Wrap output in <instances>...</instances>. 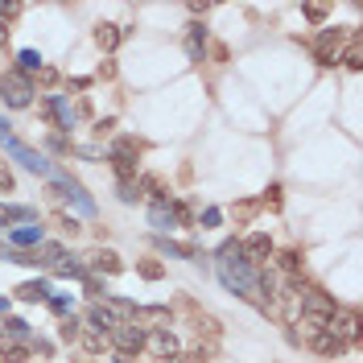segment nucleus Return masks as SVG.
I'll list each match as a JSON object with an SVG mask.
<instances>
[{"label":"nucleus","mask_w":363,"mask_h":363,"mask_svg":"<svg viewBox=\"0 0 363 363\" xmlns=\"http://www.w3.org/2000/svg\"><path fill=\"white\" fill-rule=\"evenodd\" d=\"M215 272H219V281H223L231 294H240L244 301H252L256 310H264V314H269L264 297L256 294V269L244 260L240 240H227V244H219V252H215Z\"/></svg>","instance_id":"nucleus-1"},{"label":"nucleus","mask_w":363,"mask_h":363,"mask_svg":"<svg viewBox=\"0 0 363 363\" xmlns=\"http://www.w3.org/2000/svg\"><path fill=\"white\" fill-rule=\"evenodd\" d=\"M0 140H4V153H9L13 161H21L29 174H42V178H58V169H54V165H50V161H45L42 153H38V149H29L25 140H17L13 133H4Z\"/></svg>","instance_id":"nucleus-2"},{"label":"nucleus","mask_w":363,"mask_h":363,"mask_svg":"<svg viewBox=\"0 0 363 363\" xmlns=\"http://www.w3.org/2000/svg\"><path fill=\"white\" fill-rule=\"evenodd\" d=\"M347 42H351V33L347 29H322L318 33V42H314V58H318V67H335V62H342V50H347Z\"/></svg>","instance_id":"nucleus-3"},{"label":"nucleus","mask_w":363,"mask_h":363,"mask_svg":"<svg viewBox=\"0 0 363 363\" xmlns=\"http://www.w3.org/2000/svg\"><path fill=\"white\" fill-rule=\"evenodd\" d=\"M0 99L9 108H29L33 104V79H25L21 70H4L0 74Z\"/></svg>","instance_id":"nucleus-4"},{"label":"nucleus","mask_w":363,"mask_h":363,"mask_svg":"<svg viewBox=\"0 0 363 363\" xmlns=\"http://www.w3.org/2000/svg\"><path fill=\"white\" fill-rule=\"evenodd\" d=\"M145 339H149V335H145L140 326H133V322H128V326H120V330H116V335H112V347H116V363H133L136 355L145 351Z\"/></svg>","instance_id":"nucleus-5"},{"label":"nucleus","mask_w":363,"mask_h":363,"mask_svg":"<svg viewBox=\"0 0 363 363\" xmlns=\"http://www.w3.org/2000/svg\"><path fill=\"white\" fill-rule=\"evenodd\" d=\"M136 157H140V140H136V136L116 140L112 165H116V174H120V182H133V178H136Z\"/></svg>","instance_id":"nucleus-6"},{"label":"nucleus","mask_w":363,"mask_h":363,"mask_svg":"<svg viewBox=\"0 0 363 363\" xmlns=\"http://www.w3.org/2000/svg\"><path fill=\"white\" fill-rule=\"evenodd\" d=\"M50 182H54V199H70V203L79 206V215H87V219L95 215V203H91V194L79 186V182L62 178V174H58V178H50Z\"/></svg>","instance_id":"nucleus-7"},{"label":"nucleus","mask_w":363,"mask_h":363,"mask_svg":"<svg viewBox=\"0 0 363 363\" xmlns=\"http://www.w3.org/2000/svg\"><path fill=\"white\" fill-rule=\"evenodd\" d=\"M38 244H42V223L13 227V231L4 235V248H13V252H33Z\"/></svg>","instance_id":"nucleus-8"},{"label":"nucleus","mask_w":363,"mask_h":363,"mask_svg":"<svg viewBox=\"0 0 363 363\" xmlns=\"http://www.w3.org/2000/svg\"><path fill=\"white\" fill-rule=\"evenodd\" d=\"M240 252H244V260H248L252 269H260V264H269V256H272V240L264 231H256V235H248L240 244Z\"/></svg>","instance_id":"nucleus-9"},{"label":"nucleus","mask_w":363,"mask_h":363,"mask_svg":"<svg viewBox=\"0 0 363 363\" xmlns=\"http://www.w3.org/2000/svg\"><path fill=\"white\" fill-rule=\"evenodd\" d=\"M133 326H140L145 335H149V330H169V310H165V306H136Z\"/></svg>","instance_id":"nucleus-10"},{"label":"nucleus","mask_w":363,"mask_h":363,"mask_svg":"<svg viewBox=\"0 0 363 363\" xmlns=\"http://www.w3.org/2000/svg\"><path fill=\"white\" fill-rule=\"evenodd\" d=\"M99 310H104V314L116 322V330H120V326H128V322L136 318V306H133V301H124V297H112V294L99 297Z\"/></svg>","instance_id":"nucleus-11"},{"label":"nucleus","mask_w":363,"mask_h":363,"mask_svg":"<svg viewBox=\"0 0 363 363\" xmlns=\"http://www.w3.org/2000/svg\"><path fill=\"white\" fill-rule=\"evenodd\" d=\"M42 112L58 124V128H70L74 124V116H79V108H70L62 95H45V104H42Z\"/></svg>","instance_id":"nucleus-12"},{"label":"nucleus","mask_w":363,"mask_h":363,"mask_svg":"<svg viewBox=\"0 0 363 363\" xmlns=\"http://www.w3.org/2000/svg\"><path fill=\"white\" fill-rule=\"evenodd\" d=\"M145 351H153L157 359H169V355H178V339H174V330H149V339H145Z\"/></svg>","instance_id":"nucleus-13"},{"label":"nucleus","mask_w":363,"mask_h":363,"mask_svg":"<svg viewBox=\"0 0 363 363\" xmlns=\"http://www.w3.org/2000/svg\"><path fill=\"white\" fill-rule=\"evenodd\" d=\"M306 342L314 347L318 355H326V359H335V355H342V351H347V342H342L335 330H318V335H310Z\"/></svg>","instance_id":"nucleus-14"},{"label":"nucleus","mask_w":363,"mask_h":363,"mask_svg":"<svg viewBox=\"0 0 363 363\" xmlns=\"http://www.w3.org/2000/svg\"><path fill=\"white\" fill-rule=\"evenodd\" d=\"M67 260V248L62 244H50V240H42L38 248H33V264H42V269H58Z\"/></svg>","instance_id":"nucleus-15"},{"label":"nucleus","mask_w":363,"mask_h":363,"mask_svg":"<svg viewBox=\"0 0 363 363\" xmlns=\"http://www.w3.org/2000/svg\"><path fill=\"white\" fill-rule=\"evenodd\" d=\"M87 272H104V277H112V272H120V256L108 252V248L91 252V256H87Z\"/></svg>","instance_id":"nucleus-16"},{"label":"nucleus","mask_w":363,"mask_h":363,"mask_svg":"<svg viewBox=\"0 0 363 363\" xmlns=\"http://www.w3.org/2000/svg\"><path fill=\"white\" fill-rule=\"evenodd\" d=\"M91 38H95V45H99V50L108 54V50H116V45H120V38H124V29H120V25L99 21V25H95V33H91Z\"/></svg>","instance_id":"nucleus-17"},{"label":"nucleus","mask_w":363,"mask_h":363,"mask_svg":"<svg viewBox=\"0 0 363 363\" xmlns=\"http://www.w3.org/2000/svg\"><path fill=\"white\" fill-rule=\"evenodd\" d=\"M13 223H38V211L33 206H0V227H13Z\"/></svg>","instance_id":"nucleus-18"},{"label":"nucleus","mask_w":363,"mask_h":363,"mask_svg":"<svg viewBox=\"0 0 363 363\" xmlns=\"http://www.w3.org/2000/svg\"><path fill=\"white\" fill-rule=\"evenodd\" d=\"M149 223L157 227V231L178 227V219H174V206H169V203H153V206H149Z\"/></svg>","instance_id":"nucleus-19"},{"label":"nucleus","mask_w":363,"mask_h":363,"mask_svg":"<svg viewBox=\"0 0 363 363\" xmlns=\"http://www.w3.org/2000/svg\"><path fill=\"white\" fill-rule=\"evenodd\" d=\"M21 301H50V281H25L21 289H17Z\"/></svg>","instance_id":"nucleus-20"},{"label":"nucleus","mask_w":363,"mask_h":363,"mask_svg":"<svg viewBox=\"0 0 363 363\" xmlns=\"http://www.w3.org/2000/svg\"><path fill=\"white\" fill-rule=\"evenodd\" d=\"M25 359H29V347H25V342L0 339V363H25Z\"/></svg>","instance_id":"nucleus-21"},{"label":"nucleus","mask_w":363,"mask_h":363,"mask_svg":"<svg viewBox=\"0 0 363 363\" xmlns=\"http://www.w3.org/2000/svg\"><path fill=\"white\" fill-rule=\"evenodd\" d=\"M157 248H161V252H169V256H182V260H199V256H203V252L194 248V244H174V240H165V235L157 240Z\"/></svg>","instance_id":"nucleus-22"},{"label":"nucleus","mask_w":363,"mask_h":363,"mask_svg":"<svg viewBox=\"0 0 363 363\" xmlns=\"http://www.w3.org/2000/svg\"><path fill=\"white\" fill-rule=\"evenodd\" d=\"M4 335H9V342H25L29 339V322L25 318H4Z\"/></svg>","instance_id":"nucleus-23"},{"label":"nucleus","mask_w":363,"mask_h":363,"mask_svg":"<svg viewBox=\"0 0 363 363\" xmlns=\"http://www.w3.org/2000/svg\"><path fill=\"white\" fill-rule=\"evenodd\" d=\"M342 62L351 70H363V45H359V38L351 33V42H347V50H342Z\"/></svg>","instance_id":"nucleus-24"},{"label":"nucleus","mask_w":363,"mask_h":363,"mask_svg":"<svg viewBox=\"0 0 363 363\" xmlns=\"http://www.w3.org/2000/svg\"><path fill=\"white\" fill-rule=\"evenodd\" d=\"M17 62H21L17 70L29 79V74H38V67H42V54H38V50H21V54H17Z\"/></svg>","instance_id":"nucleus-25"},{"label":"nucleus","mask_w":363,"mask_h":363,"mask_svg":"<svg viewBox=\"0 0 363 363\" xmlns=\"http://www.w3.org/2000/svg\"><path fill=\"white\" fill-rule=\"evenodd\" d=\"M136 186H140V190H145V194H149L153 203H169V194H165V186H161V178H140Z\"/></svg>","instance_id":"nucleus-26"},{"label":"nucleus","mask_w":363,"mask_h":363,"mask_svg":"<svg viewBox=\"0 0 363 363\" xmlns=\"http://www.w3.org/2000/svg\"><path fill=\"white\" fill-rule=\"evenodd\" d=\"M186 50H190V58H194V62L203 58V50H206V33H203V25H190V45H186Z\"/></svg>","instance_id":"nucleus-27"},{"label":"nucleus","mask_w":363,"mask_h":363,"mask_svg":"<svg viewBox=\"0 0 363 363\" xmlns=\"http://www.w3.org/2000/svg\"><path fill=\"white\" fill-rule=\"evenodd\" d=\"M260 215V203L256 199H244V203H235V223H252Z\"/></svg>","instance_id":"nucleus-28"},{"label":"nucleus","mask_w":363,"mask_h":363,"mask_svg":"<svg viewBox=\"0 0 363 363\" xmlns=\"http://www.w3.org/2000/svg\"><path fill=\"white\" fill-rule=\"evenodd\" d=\"M54 272H58V277H79V281H83V277H87V264H79L74 256H67V260H62Z\"/></svg>","instance_id":"nucleus-29"},{"label":"nucleus","mask_w":363,"mask_h":363,"mask_svg":"<svg viewBox=\"0 0 363 363\" xmlns=\"http://www.w3.org/2000/svg\"><path fill=\"white\" fill-rule=\"evenodd\" d=\"M83 289H87V297H91V301H99V297H108V289H104V281H99L95 272H87V277H83Z\"/></svg>","instance_id":"nucleus-30"},{"label":"nucleus","mask_w":363,"mask_h":363,"mask_svg":"<svg viewBox=\"0 0 363 363\" xmlns=\"http://www.w3.org/2000/svg\"><path fill=\"white\" fill-rule=\"evenodd\" d=\"M79 330H83V322L70 314V318H62V330L58 335H62V342H79Z\"/></svg>","instance_id":"nucleus-31"},{"label":"nucleus","mask_w":363,"mask_h":363,"mask_svg":"<svg viewBox=\"0 0 363 363\" xmlns=\"http://www.w3.org/2000/svg\"><path fill=\"white\" fill-rule=\"evenodd\" d=\"M256 203H260V211H277V206H281V186H269Z\"/></svg>","instance_id":"nucleus-32"},{"label":"nucleus","mask_w":363,"mask_h":363,"mask_svg":"<svg viewBox=\"0 0 363 363\" xmlns=\"http://www.w3.org/2000/svg\"><path fill=\"white\" fill-rule=\"evenodd\" d=\"M136 272H140L145 281H161V277H165V269H161L157 260H140V264H136Z\"/></svg>","instance_id":"nucleus-33"},{"label":"nucleus","mask_w":363,"mask_h":363,"mask_svg":"<svg viewBox=\"0 0 363 363\" xmlns=\"http://www.w3.org/2000/svg\"><path fill=\"white\" fill-rule=\"evenodd\" d=\"M157 363H206L203 351H178V355H169V359H157Z\"/></svg>","instance_id":"nucleus-34"},{"label":"nucleus","mask_w":363,"mask_h":363,"mask_svg":"<svg viewBox=\"0 0 363 363\" xmlns=\"http://www.w3.org/2000/svg\"><path fill=\"white\" fill-rule=\"evenodd\" d=\"M50 310H54V314H62V318H70V310H74V297H54V294H50Z\"/></svg>","instance_id":"nucleus-35"},{"label":"nucleus","mask_w":363,"mask_h":363,"mask_svg":"<svg viewBox=\"0 0 363 363\" xmlns=\"http://www.w3.org/2000/svg\"><path fill=\"white\" fill-rule=\"evenodd\" d=\"M140 199V186L136 182H120V203H136Z\"/></svg>","instance_id":"nucleus-36"},{"label":"nucleus","mask_w":363,"mask_h":363,"mask_svg":"<svg viewBox=\"0 0 363 363\" xmlns=\"http://www.w3.org/2000/svg\"><path fill=\"white\" fill-rule=\"evenodd\" d=\"M38 83H42V87H54V83H58V70L42 62V67H38Z\"/></svg>","instance_id":"nucleus-37"},{"label":"nucleus","mask_w":363,"mask_h":363,"mask_svg":"<svg viewBox=\"0 0 363 363\" xmlns=\"http://www.w3.org/2000/svg\"><path fill=\"white\" fill-rule=\"evenodd\" d=\"M203 223L206 227H219V223H223V211H219V206H206V211H203Z\"/></svg>","instance_id":"nucleus-38"},{"label":"nucleus","mask_w":363,"mask_h":363,"mask_svg":"<svg viewBox=\"0 0 363 363\" xmlns=\"http://www.w3.org/2000/svg\"><path fill=\"white\" fill-rule=\"evenodd\" d=\"M306 17H310L314 25H322L326 21V9H322V4H306Z\"/></svg>","instance_id":"nucleus-39"},{"label":"nucleus","mask_w":363,"mask_h":363,"mask_svg":"<svg viewBox=\"0 0 363 363\" xmlns=\"http://www.w3.org/2000/svg\"><path fill=\"white\" fill-rule=\"evenodd\" d=\"M9 190H13V174L0 165V194H9Z\"/></svg>","instance_id":"nucleus-40"},{"label":"nucleus","mask_w":363,"mask_h":363,"mask_svg":"<svg viewBox=\"0 0 363 363\" xmlns=\"http://www.w3.org/2000/svg\"><path fill=\"white\" fill-rule=\"evenodd\" d=\"M58 227H67L70 235H74V231H79V223H74V219H70V215H58Z\"/></svg>","instance_id":"nucleus-41"},{"label":"nucleus","mask_w":363,"mask_h":363,"mask_svg":"<svg viewBox=\"0 0 363 363\" xmlns=\"http://www.w3.org/2000/svg\"><path fill=\"white\" fill-rule=\"evenodd\" d=\"M4 42H9V25L0 21V45H4Z\"/></svg>","instance_id":"nucleus-42"},{"label":"nucleus","mask_w":363,"mask_h":363,"mask_svg":"<svg viewBox=\"0 0 363 363\" xmlns=\"http://www.w3.org/2000/svg\"><path fill=\"white\" fill-rule=\"evenodd\" d=\"M4 310H9V301H4V297H0V314H4Z\"/></svg>","instance_id":"nucleus-43"}]
</instances>
